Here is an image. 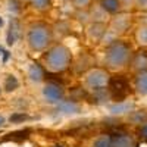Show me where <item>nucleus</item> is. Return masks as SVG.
Instances as JSON below:
<instances>
[{"label":"nucleus","mask_w":147,"mask_h":147,"mask_svg":"<svg viewBox=\"0 0 147 147\" xmlns=\"http://www.w3.org/2000/svg\"><path fill=\"white\" fill-rule=\"evenodd\" d=\"M44 68L50 72H63L69 68L72 62L71 50L63 44H56L47 50L43 57Z\"/></svg>","instance_id":"obj_3"},{"label":"nucleus","mask_w":147,"mask_h":147,"mask_svg":"<svg viewBox=\"0 0 147 147\" xmlns=\"http://www.w3.org/2000/svg\"><path fill=\"white\" fill-rule=\"evenodd\" d=\"M69 27H68V22H65V21H60V22H57L56 24V27H55V30L53 31H56L60 37H63V35H66L68 34V30Z\"/></svg>","instance_id":"obj_28"},{"label":"nucleus","mask_w":147,"mask_h":147,"mask_svg":"<svg viewBox=\"0 0 147 147\" xmlns=\"http://www.w3.org/2000/svg\"><path fill=\"white\" fill-rule=\"evenodd\" d=\"M129 65L134 72L147 71V47H141L140 50L132 53Z\"/></svg>","instance_id":"obj_9"},{"label":"nucleus","mask_w":147,"mask_h":147,"mask_svg":"<svg viewBox=\"0 0 147 147\" xmlns=\"http://www.w3.org/2000/svg\"><path fill=\"white\" fill-rule=\"evenodd\" d=\"M134 90L141 97H147V71L136 72L134 77Z\"/></svg>","instance_id":"obj_14"},{"label":"nucleus","mask_w":147,"mask_h":147,"mask_svg":"<svg viewBox=\"0 0 147 147\" xmlns=\"http://www.w3.org/2000/svg\"><path fill=\"white\" fill-rule=\"evenodd\" d=\"M27 119H28V115H25L24 112H15L9 118V121L12 122V124H21V122L27 121Z\"/></svg>","instance_id":"obj_29"},{"label":"nucleus","mask_w":147,"mask_h":147,"mask_svg":"<svg viewBox=\"0 0 147 147\" xmlns=\"http://www.w3.org/2000/svg\"><path fill=\"white\" fill-rule=\"evenodd\" d=\"M75 18H77V21H78L80 24H82V25H88V24L91 22L88 9H77V12H75Z\"/></svg>","instance_id":"obj_23"},{"label":"nucleus","mask_w":147,"mask_h":147,"mask_svg":"<svg viewBox=\"0 0 147 147\" xmlns=\"http://www.w3.org/2000/svg\"><path fill=\"white\" fill-rule=\"evenodd\" d=\"M19 88V80L13 75V74H7L3 80V90L6 93H12Z\"/></svg>","instance_id":"obj_19"},{"label":"nucleus","mask_w":147,"mask_h":147,"mask_svg":"<svg viewBox=\"0 0 147 147\" xmlns=\"http://www.w3.org/2000/svg\"><path fill=\"white\" fill-rule=\"evenodd\" d=\"M138 136L144 143H147V121L138 127Z\"/></svg>","instance_id":"obj_32"},{"label":"nucleus","mask_w":147,"mask_h":147,"mask_svg":"<svg viewBox=\"0 0 147 147\" xmlns=\"http://www.w3.org/2000/svg\"><path fill=\"white\" fill-rule=\"evenodd\" d=\"M134 109V105L129 103L128 100L125 102H118V103H113L112 106H110V112H112L113 115H122V113H131Z\"/></svg>","instance_id":"obj_18"},{"label":"nucleus","mask_w":147,"mask_h":147,"mask_svg":"<svg viewBox=\"0 0 147 147\" xmlns=\"http://www.w3.org/2000/svg\"><path fill=\"white\" fill-rule=\"evenodd\" d=\"M41 94L44 97V100L47 103H52V105H57L65 99V91L62 88V85L56 84V82H52V81L47 82L43 87Z\"/></svg>","instance_id":"obj_7"},{"label":"nucleus","mask_w":147,"mask_h":147,"mask_svg":"<svg viewBox=\"0 0 147 147\" xmlns=\"http://www.w3.org/2000/svg\"><path fill=\"white\" fill-rule=\"evenodd\" d=\"M100 5L103 6V9L110 16L118 13V12H121V10H124V7H122L119 0H100Z\"/></svg>","instance_id":"obj_17"},{"label":"nucleus","mask_w":147,"mask_h":147,"mask_svg":"<svg viewBox=\"0 0 147 147\" xmlns=\"http://www.w3.org/2000/svg\"><path fill=\"white\" fill-rule=\"evenodd\" d=\"M93 0H72V5L75 9H88Z\"/></svg>","instance_id":"obj_30"},{"label":"nucleus","mask_w":147,"mask_h":147,"mask_svg":"<svg viewBox=\"0 0 147 147\" xmlns=\"http://www.w3.org/2000/svg\"><path fill=\"white\" fill-rule=\"evenodd\" d=\"M27 44L32 52H44L53 41V30L44 22H37L27 30Z\"/></svg>","instance_id":"obj_2"},{"label":"nucleus","mask_w":147,"mask_h":147,"mask_svg":"<svg viewBox=\"0 0 147 147\" xmlns=\"http://www.w3.org/2000/svg\"><path fill=\"white\" fill-rule=\"evenodd\" d=\"M93 147H112V137L110 136H100L93 143Z\"/></svg>","instance_id":"obj_25"},{"label":"nucleus","mask_w":147,"mask_h":147,"mask_svg":"<svg viewBox=\"0 0 147 147\" xmlns=\"http://www.w3.org/2000/svg\"><path fill=\"white\" fill-rule=\"evenodd\" d=\"M27 75H28V78H30L32 82L38 84V82L44 81V78H46V71H44V68H43L40 63L31 62V63L28 65V68H27Z\"/></svg>","instance_id":"obj_11"},{"label":"nucleus","mask_w":147,"mask_h":147,"mask_svg":"<svg viewBox=\"0 0 147 147\" xmlns=\"http://www.w3.org/2000/svg\"><path fill=\"white\" fill-rule=\"evenodd\" d=\"M63 3H72V0H62Z\"/></svg>","instance_id":"obj_36"},{"label":"nucleus","mask_w":147,"mask_h":147,"mask_svg":"<svg viewBox=\"0 0 147 147\" xmlns=\"http://www.w3.org/2000/svg\"><path fill=\"white\" fill-rule=\"evenodd\" d=\"M122 7H124V10H128L131 7H134V0H119Z\"/></svg>","instance_id":"obj_33"},{"label":"nucleus","mask_w":147,"mask_h":147,"mask_svg":"<svg viewBox=\"0 0 147 147\" xmlns=\"http://www.w3.org/2000/svg\"><path fill=\"white\" fill-rule=\"evenodd\" d=\"M107 27L109 25L106 22H90L88 25H85V35L88 37V40L100 43V40L105 35Z\"/></svg>","instance_id":"obj_8"},{"label":"nucleus","mask_w":147,"mask_h":147,"mask_svg":"<svg viewBox=\"0 0 147 147\" xmlns=\"http://www.w3.org/2000/svg\"><path fill=\"white\" fill-rule=\"evenodd\" d=\"M88 99L91 103L94 105H106L112 100V97H110V93H109V88L105 87V88H99V90H93L90 94H88Z\"/></svg>","instance_id":"obj_12"},{"label":"nucleus","mask_w":147,"mask_h":147,"mask_svg":"<svg viewBox=\"0 0 147 147\" xmlns=\"http://www.w3.org/2000/svg\"><path fill=\"white\" fill-rule=\"evenodd\" d=\"M132 53L134 50L131 44L122 40H116L115 43L106 47L105 57H103L105 65L109 71H122L129 65Z\"/></svg>","instance_id":"obj_1"},{"label":"nucleus","mask_w":147,"mask_h":147,"mask_svg":"<svg viewBox=\"0 0 147 147\" xmlns=\"http://www.w3.org/2000/svg\"><path fill=\"white\" fill-rule=\"evenodd\" d=\"M21 37V25L19 21L16 18H12L9 22V30H7V35H6V41L9 46H13Z\"/></svg>","instance_id":"obj_15"},{"label":"nucleus","mask_w":147,"mask_h":147,"mask_svg":"<svg viewBox=\"0 0 147 147\" xmlns=\"http://www.w3.org/2000/svg\"><path fill=\"white\" fill-rule=\"evenodd\" d=\"M112 147H136V141L125 132H119L112 136Z\"/></svg>","instance_id":"obj_16"},{"label":"nucleus","mask_w":147,"mask_h":147,"mask_svg":"<svg viewBox=\"0 0 147 147\" xmlns=\"http://www.w3.org/2000/svg\"><path fill=\"white\" fill-rule=\"evenodd\" d=\"M134 37H136V41L140 47H147V24H140Z\"/></svg>","instance_id":"obj_20"},{"label":"nucleus","mask_w":147,"mask_h":147,"mask_svg":"<svg viewBox=\"0 0 147 147\" xmlns=\"http://www.w3.org/2000/svg\"><path fill=\"white\" fill-rule=\"evenodd\" d=\"M88 12H90V18H91V22H109L110 19V15L103 9V6L100 5V2H94L91 3V6L88 7Z\"/></svg>","instance_id":"obj_10"},{"label":"nucleus","mask_w":147,"mask_h":147,"mask_svg":"<svg viewBox=\"0 0 147 147\" xmlns=\"http://www.w3.org/2000/svg\"><path fill=\"white\" fill-rule=\"evenodd\" d=\"M0 52H3V50H2V47H0Z\"/></svg>","instance_id":"obj_38"},{"label":"nucleus","mask_w":147,"mask_h":147,"mask_svg":"<svg viewBox=\"0 0 147 147\" xmlns=\"http://www.w3.org/2000/svg\"><path fill=\"white\" fill-rule=\"evenodd\" d=\"M134 9L140 13H147V0H134Z\"/></svg>","instance_id":"obj_31"},{"label":"nucleus","mask_w":147,"mask_h":147,"mask_svg":"<svg viewBox=\"0 0 147 147\" xmlns=\"http://www.w3.org/2000/svg\"><path fill=\"white\" fill-rule=\"evenodd\" d=\"M2 88H3V87H0V93H2Z\"/></svg>","instance_id":"obj_37"},{"label":"nucleus","mask_w":147,"mask_h":147,"mask_svg":"<svg viewBox=\"0 0 147 147\" xmlns=\"http://www.w3.org/2000/svg\"><path fill=\"white\" fill-rule=\"evenodd\" d=\"M7 10L13 16L18 15L19 12H21V3H19V0H7Z\"/></svg>","instance_id":"obj_27"},{"label":"nucleus","mask_w":147,"mask_h":147,"mask_svg":"<svg viewBox=\"0 0 147 147\" xmlns=\"http://www.w3.org/2000/svg\"><path fill=\"white\" fill-rule=\"evenodd\" d=\"M2 27H3V18L0 16V28H2Z\"/></svg>","instance_id":"obj_35"},{"label":"nucleus","mask_w":147,"mask_h":147,"mask_svg":"<svg viewBox=\"0 0 147 147\" xmlns=\"http://www.w3.org/2000/svg\"><path fill=\"white\" fill-rule=\"evenodd\" d=\"M30 132H31L30 129H19V131H13V132H10L9 136L6 137V140L21 143V141H24V140H27V138H28Z\"/></svg>","instance_id":"obj_21"},{"label":"nucleus","mask_w":147,"mask_h":147,"mask_svg":"<svg viewBox=\"0 0 147 147\" xmlns=\"http://www.w3.org/2000/svg\"><path fill=\"white\" fill-rule=\"evenodd\" d=\"M3 125H5V118L0 115V127H3Z\"/></svg>","instance_id":"obj_34"},{"label":"nucleus","mask_w":147,"mask_h":147,"mask_svg":"<svg viewBox=\"0 0 147 147\" xmlns=\"http://www.w3.org/2000/svg\"><path fill=\"white\" fill-rule=\"evenodd\" d=\"M129 121H132L134 124H144V122L147 121V113L144 112V110H138V112H131V116H129Z\"/></svg>","instance_id":"obj_26"},{"label":"nucleus","mask_w":147,"mask_h":147,"mask_svg":"<svg viewBox=\"0 0 147 147\" xmlns=\"http://www.w3.org/2000/svg\"><path fill=\"white\" fill-rule=\"evenodd\" d=\"M109 93L110 97L115 103L118 102H125L128 99V96L131 94V84L128 81L127 77L124 75H115V77H110L109 81Z\"/></svg>","instance_id":"obj_4"},{"label":"nucleus","mask_w":147,"mask_h":147,"mask_svg":"<svg viewBox=\"0 0 147 147\" xmlns=\"http://www.w3.org/2000/svg\"><path fill=\"white\" fill-rule=\"evenodd\" d=\"M116 40H119V35H118L116 32H113L112 30H110V28L107 27V30H106L105 35L102 37V40H100V43H102V44H105V46L107 47V46H110V44H112V43H115Z\"/></svg>","instance_id":"obj_22"},{"label":"nucleus","mask_w":147,"mask_h":147,"mask_svg":"<svg viewBox=\"0 0 147 147\" xmlns=\"http://www.w3.org/2000/svg\"><path fill=\"white\" fill-rule=\"evenodd\" d=\"M30 5L38 12H44L52 6V0H28Z\"/></svg>","instance_id":"obj_24"},{"label":"nucleus","mask_w":147,"mask_h":147,"mask_svg":"<svg viewBox=\"0 0 147 147\" xmlns=\"http://www.w3.org/2000/svg\"><path fill=\"white\" fill-rule=\"evenodd\" d=\"M131 22H132V15L128 10H121L118 13L110 16L107 25L113 32H116L118 35H122L129 30Z\"/></svg>","instance_id":"obj_6"},{"label":"nucleus","mask_w":147,"mask_h":147,"mask_svg":"<svg viewBox=\"0 0 147 147\" xmlns=\"http://www.w3.org/2000/svg\"><path fill=\"white\" fill-rule=\"evenodd\" d=\"M56 110H57L59 113H63V115H75V113H80L81 107L77 103V100H74V99L65 100L63 99L60 103L56 105Z\"/></svg>","instance_id":"obj_13"},{"label":"nucleus","mask_w":147,"mask_h":147,"mask_svg":"<svg viewBox=\"0 0 147 147\" xmlns=\"http://www.w3.org/2000/svg\"><path fill=\"white\" fill-rule=\"evenodd\" d=\"M109 81H110L109 72L106 69H102V68H91L90 71H87L85 78H84L85 87H87L88 90H91V91L107 87Z\"/></svg>","instance_id":"obj_5"}]
</instances>
